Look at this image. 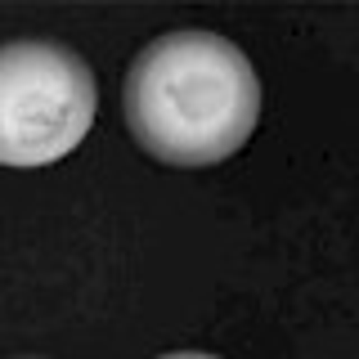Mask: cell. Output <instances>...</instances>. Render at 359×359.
I'll use <instances>...</instances> for the list:
<instances>
[{
  "label": "cell",
  "mask_w": 359,
  "mask_h": 359,
  "mask_svg": "<svg viewBox=\"0 0 359 359\" xmlns=\"http://www.w3.org/2000/svg\"><path fill=\"white\" fill-rule=\"evenodd\" d=\"M261 86L252 63L224 36L171 32L135 59L126 81V121L153 157L207 166L252 135Z\"/></svg>",
  "instance_id": "obj_1"
},
{
  "label": "cell",
  "mask_w": 359,
  "mask_h": 359,
  "mask_svg": "<svg viewBox=\"0 0 359 359\" xmlns=\"http://www.w3.org/2000/svg\"><path fill=\"white\" fill-rule=\"evenodd\" d=\"M95 121V81L72 50L18 41L0 59V162L41 166L72 153Z\"/></svg>",
  "instance_id": "obj_2"
}]
</instances>
